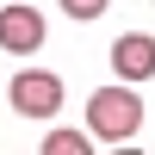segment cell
<instances>
[{"instance_id":"2","label":"cell","mask_w":155,"mask_h":155,"mask_svg":"<svg viewBox=\"0 0 155 155\" xmlns=\"http://www.w3.org/2000/svg\"><path fill=\"white\" fill-rule=\"evenodd\" d=\"M6 99H12L19 118H56V112H62V74H50V68H19L12 87H6Z\"/></svg>"},{"instance_id":"5","label":"cell","mask_w":155,"mask_h":155,"mask_svg":"<svg viewBox=\"0 0 155 155\" xmlns=\"http://www.w3.org/2000/svg\"><path fill=\"white\" fill-rule=\"evenodd\" d=\"M93 143H99L93 130H50V137H44V149H50V155H87Z\"/></svg>"},{"instance_id":"4","label":"cell","mask_w":155,"mask_h":155,"mask_svg":"<svg viewBox=\"0 0 155 155\" xmlns=\"http://www.w3.org/2000/svg\"><path fill=\"white\" fill-rule=\"evenodd\" d=\"M112 74L130 81V87H143L149 74H155V37L149 31H124L118 44H112Z\"/></svg>"},{"instance_id":"1","label":"cell","mask_w":155,"mask_h":155,"mask_svg":"<svg viewBox=\"0 0 155 155\" xmlns=\"http://www.w3.org/2000/svg\"><path fill=\"white\" fill-rule=\"evenodd\" d=\"M87 130H93L99 143H130V137L143 130V99H137V87L130 81L99 87V93L87 99Z\"/></svg>"},{"instance_id":"6","label":"cell","mask_w":155,"mask_h":155,"mask_svg":"<svg viewBox=\"0 0 155 155\" xmlns=\"http://www.w3.org/2000/svg\"><path fill=\"white\" fill-rule=\"evenodd\" d=\"M106 6H112V0H62V12H68V19H81V25H87V19H99Z\"/></svg>"},{"instance_id":"3","label":"cell","mask_w":155,"mask_h":155,"mask_svg":"<svg viewBox=\"0 0 155 155\" xmlns=\"http://www.w3.org/2000/svg\"><path fill=\"white\" fill-rule=\"evenodd\" d=\"M0 50H6V56H37V50H44V12L25 6V0H12V6L0 12Z\"/></svg>"}]
</instances>
